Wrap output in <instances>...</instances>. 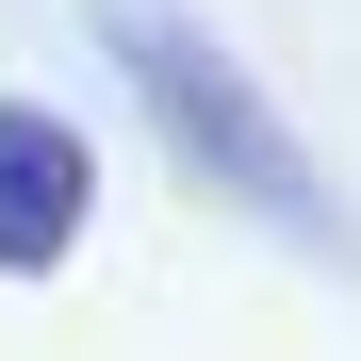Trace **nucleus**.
Here are the masks:
<instances>
[{"mask_svg": "<svg viewBox=\"0 0 361 361\" xmlns=\"http://www.w3.org/2000/svg\"><path fill=\"white\" fill-rule=\"evenodd\" d=\"M99 49H115V82L148 99V132L180 148V180H214L230 214H263L279 247H312V263H361L345 180L312 164V132L279 115V82L197 17V0H99Z\"/></svg>", "mask_w": 361, "mask_h": 361, "instance_id": "obj_1", "label": "nucleus"}, {"mask_svg": "<svg viewBox=\"0 0 361 361\" xmlns=\"http://www.w3.org/2000/svg\"><path fill=\"white\" fill-rule=\"evenodd\" d=\"M82 230H99V148H82V115L0 99V279H66Z\"/></svg>", "mask_w": 361, "mask_h": 361, "instance_id": "obj_2", "label": "nucleus"}]
</instances>
